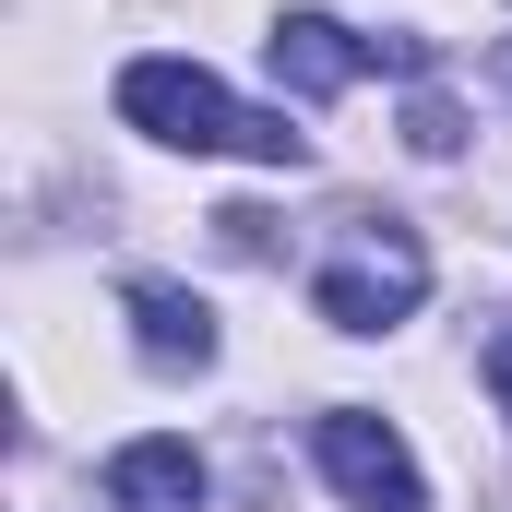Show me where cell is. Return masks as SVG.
<instances>
[{
	"mask_svg": "<svg viewBox=\"0 0 512 512\" xmlns=\"http://www.w3.org/2000/svg\"><path fill=\"white\" fill-rule=\"evenodd\" d=\"M120 120L155 131V143H179V155H251V167H298L310 155L274 108H239L203 60H131L120 72Z\"/></svg>",
	"mask_w": 512,
	"mask_h": 512,
	"instance_id": "1",
	"label": "cell"
},
{
	"mask_svg": "<svg viewBox=\"0 0 512 512\" xmlns=\"http://www.w3.org/2000/svg\"><path fill=\"white\" fill-rule=\"evenodd\" d=\"M108 512H203V453L179 429H143L108 453Z\"/></svg>",
	"mask_w": 512,
	"mask_h": 512,
	"instance_id": "5",
	"label": "cell"
},
{
	"mask_svg": "<svg viewBox=\"0 0 512 512\" xmlns=\"http://www.w3.org/2000/svg\"><path fill=\"white\" fill-rule=\"evenodd\" d=\"M405 143H417V155L441 167V155H465V120H453L441 96H417V108H405Z\"/></svg>",
	"mask_w": 512,
	"mask_h": 512,
	"instance_id": "7",
	"label": "cell"
},
{
	"mask_svg": "<svg viewBox=\"0 0 512 512\" xmlns=\"http://www.w3.org/2000/svg\"><path fill=\"white\" fill-rule=\"evenodd\" d=\"M489 393H501V417H512V334H489Z\"/></svg>",
	"mask_w": 512,
	"mask_h": 512,
	"instance_id": "8",
	"label": "cell"
},
{
	"mask_svg": "<svg viewBox=\"0 0 512 512\" xmlns=\"http://www.w3.org/2000/svg\"><path fill=\"white\" fill-rule=\"evenodd\" d=\"M429 298V251L405 239V227H346V251L310 274V310L334 322V334H382Z\"/></svg>",
	"mask_w": 512,
	"mask_h": 512,
	"instance_id": "2",
	"label": "cell"
},
{
	"mask_svg": "<svg viewBox=\"0 0 512 512\" xmlns=\"http://www.w3.org/2000/svg\"><path fill=\"white\" fill-rule=\"evenodd\" d=\"M262 60H274V84H298V96H346V84L382 60V36H346L334 12H274Z\"/></svg>",
	"mask_w": 512,
	"mask_h": 512,
	"instance_id": "4",
	"label": "cell"
},
{
	"mask_svg": "<svg viewBox=\"0 0 512 512\" xmlns=\"http://www.w3.org/2000/svg\"><path fill=\"white\" fill-rule=\"evenodd\" d=\"M131 346H143L155 370H203V358H215V310H203L191 286H155V274H143V286H131Z\"/></svg>",
	"mask_w": 512,
	"mask_h": 512,
	"instance_id": "6",
	"label": "cell"
},
{
	"mask_svg": "<svg viewBox=\"0 0 512 512\" xmlns=\"http://www.w3.org/2000/svg\"><path fill=\"white\" fill-rule=\"evenodd\" d=\"M310 453H322V477H334L358 512H417V453H405L393 417L334 405V417H310Z\"/></svg>",
	"mask_w": 512,
	"mask_h": 512,
	"instance_id": "3",
	"label": "cell"
}]
</instances>
